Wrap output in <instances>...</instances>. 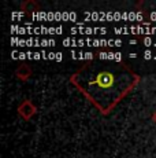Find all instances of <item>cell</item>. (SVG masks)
<instances>
[{"instance_id": "1", "label": "cell", "mask_w": 156, "mask_h": 158, "mask_svg": "<svg viewBox=\"0 0 156 158\" xmlns=\"http://www.w3.org/2000/svg\"><path fill=\"white\" fill-rule=\"evenodd\" d=\"M141 77L122 60L100 54L70 76V83L100 111L110 114L140 84Z\"/></svg>"}, {"instance_id": "2", "label": "cell", "mask_w": 156, "mask_h": 158, "mask_svg": "<svg viewBox=\"0 0 156 158\" xmlns=\"http://www.w3.org/2000/svg\"><path fill=\"white\" fill-rule=\"evenodd\" d=\"M17 113L23 121H30L32 118L37 114V107H36V105L30 99H23V101L18 105Z\"/></svg>"}, {"instance_id": "3", "label": "cell", "mask_w": 156, "mask_h": 158, "mask_svg": "<svg viewBox=\"0 0 156 158\" xmlns=\"http://www.w3.org/2000/svg\"><path fill=\"white\" fill-rule=\"evenodd\" d=\"M32 74H33V70H32V68L28 65V63H21L19 66L15 69V76H17V78L18 80H21V81H28L29 78L32 77Z\"/></svg>"}, {"instance_id": "4", "label": "cell", "mask_w": 156, "mask_h": 158, "mask_svg": "<svg viewBox=\"0 0 156 158\" xmlns=\"http://www.w3.org/2000/svg\"><path fill=\"white\" fill-rule=\"evenodd\" d=\"M21 10L25 14L32 15L33 13H38V11L41 10V7L36 0H26V2H23L22 4H21Z\"/></svg>"}, {"instance_id": "5", "label": "cell", "mask_w": 156, "mask_h": 158, "mask_svg": "<svg viewBox=\"0 0 156 158\" xmlns=\"http://www.w3.org/2000/svg\"><path fill=\"white\" fill-rule=\"evenodd\" d=\"M151 118H152V121H154V124L156 125V110L152 113V115H151Z\"/></svg>"}]
</instances>
